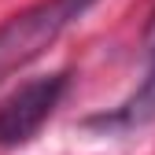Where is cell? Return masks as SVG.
<instances>
[{"mask_svg":"<svg viewBox=\"0 0 155 155\" xmlns=\"http://www.w3.org/2000/svg\"><path fill=\"white\" fill-rule=\"evenodd\" d=\"M144 48H148V63L155 67V11H151V22H148V37H144Z\"/></svg>","mask_w":155,"mask_h":155,"instance_id":"obj_4","label":"cell"},{"mask_svg":"<svg viewBox=\"0 0 155 155\" xmlns=\"http://www.w3.org/2000/svg\"><path fill=\"white\" fill-rule=\"evenodd\" d=\"M148 122H155V67L148 70L144 85L133 92L118 111L89 118V126H107V129H137V126H148Z\"/></svg>","mask_w":155,"mask_h":155,"instance_id":"obj_3","label":"cell"},{"mask_svg":"<svg viewBox=\"0 0 155 155\" xmlns=\"http://www.w3.org/2000/svg\"><path fill=\"white\" fill-rule=\"evenodd\" d=\"M96 0H41L26 11L11 15L0 26V78L33 63L59 33H67Z\"/></svg>","mask_w":155,"mask_h":155,"instance_id":"obj_1","label":"cell"},{"mask_svg":"<svg viewBox=\"0 0 155 155\" xmlns=\"http://www.w3.org/2000/svg\"><path fill=\"white\" fill-rule=\"evenodd\" d=\"M67 85H70L67 74H45L22 81L11 96H4L0 100V148H18L33 140L41 126L55 114Z\"/></svg>","mask_w":155,"mask_h":155,"instance_id":"obj_2","label":"cell"}]
</instances>
